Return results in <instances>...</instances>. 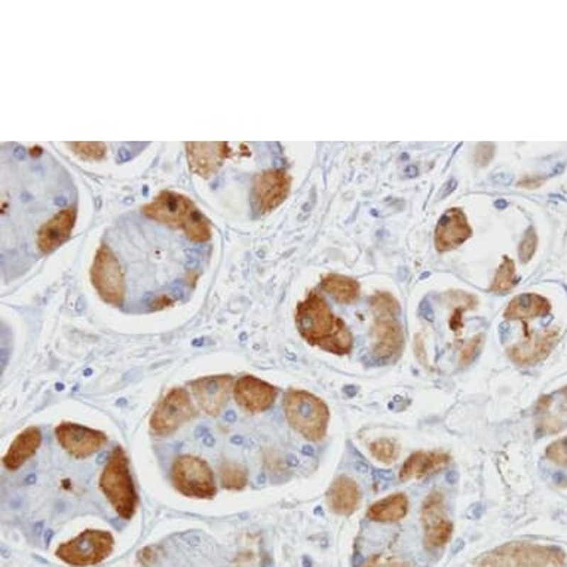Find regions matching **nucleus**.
<instances>
[{"instance_id": "obj_1", "label": "nucleus", "mask_w": 567, "mask_h": 567, "mask_svg": "<svg viewBox=\"0 0 567 567\" xmlns=\"http://www.w3.org/2000/svg\"><path fill=\"white\" fill-rule=\"evenodd\" d=\"M296 326L309 345L334 355H348L353 348V337L346 324L336 316L316 291H311L296 311Z\"/></svg>"}, {"instance_id": "obj_2", "label": "nucleus", "mask_w": 567, "mask_h": 567, "mask_svg": "<svg viewBox=\"0 0 567 567\" xmlns=\"http://www.w3.org/2000/svg\"><path fill=\"white\" fill-rule=\"evenodd\" d=\"M144 216L180 229L195 242H207L211 238V223L190 198L182 193L165 190L148 205L143 207Z\"/></svg>"}, {"instance_id": "obj_3", "label": "nucleus", "mask_w": 567, "mask_h": 567, "mask_svg": "<svg viewBox=\"0 0 567 567\" xmlns=\"http://www.w3.org/2000/svg\"><path fill=\"white\" fill-rule=\"evenodd\" d=\"M100 490L111 508L123 520H131L138 508V493L129 471L128 456L122 447H115L100 474Z\"/></svg>"}, {"instance_id": "obj_4", "label": "nucleus", "mask_w": 567, "mask_h": 567, "mask_svg": "<svg viewBox=\"0 0 567 567\" xmlns=\"http://www.w3.org/2000/svg\"><path fill=\"white\" fill-rule=\"evenodd\" d=\"M284 413L290 426L303 439L321 441L327 435L330 409L319 397L303 390H288L284 395Z\"/></svg>"}, {"instance_id": "obj_5", "label": "nucleus", "mask_w": 567, "mask_h": 567, "mask_svg": "<svg viewBox=\"0 0 567 567\" xmlns=\"http://www.w3.org/2000/svg\"><path fill=\"white\" fill-rule=\"evenodd\" d=\"M475 564L477 567H566L567 557L557 546L511 542L483 554Z\"/></svg>"}, {"instance_id": "obj_6", "label": "nucleus", "mask_w": 567, "mask_h": 567, "mask_svg": "<svg viewBox=\"0 0 567 567\" xmlns=\"http://www.w3.org/2000/svg\"><path fill=\"white\" fill-rule=\"evenodd\" d=\"M115 549V538L109 530L87 529L73 539L62 542L55 556L73 567H89L107 560Z\"/></svg>"}, {"instance_id": "obj_7", "label": "nucleus", "mask_w": 567, "mask_h": 567, "mask_svg": "<svg viewBox=\"0 0 567 567\" xmlns=\"http://www.w3.org/2000/svg\"><path fill=\"white\" fill-rule=\"evenodd\" d=\"M171 478L177 492L186 497L213 499L217 493L211 466L197 456H178L171 466Z\"/></svg>"}, {"instance_id": "obj_8", "label": "nucleus", "mask_w": 567, "mask_h": 567, "mask_svg": "<svg viewBox=\"0 0 567 567\" xmlns=\"http://www.w3.org/2000/svg\"><path fill=\"white\" fill-rule=\"evenodd\" d=\"M91 282L100 297L111 304L122 306L125 299V275L122 266L107 246H101L91 266Z\"/></svg>"}, {"instance_id": "obj_9", "label": "nucleus", "mask_w": 567, "mask_h": 567, "mask_svg": "<svg viewBox=\"0 0 567 567\" xmlns=\"http://www.w3.org/2000/svg\"><path fill=\"white\" fill-rule=\"evenodd\" d=\"M197 416L190 395L183 387H174L159 401L152 417L150 429L158 436H168Z\"/></svg>"}, {"instance_id": "obj_10", "label": "nucleus", "mask_w": 567, "mask_h": 567, "mask_svg": "<svg viewBox=\"0 0 567 567\" xmlns=\"http://www.w3.org/2000/svg\"><path fill=\"white\" fill-rule=\"evenodd\" d=\"M58 444L75 459H87L101 450L107 443V435L103 431L92 429L73 422H61L55 428Z\"/></svg>"}, {"instance_id": "obj_11", "label": "nucleus", "mask_w": 567, "mask_h": 567, "mask_svg": "<svg viewBox=\"0 0 567 567\" xmlns=\"http://www.w3.org/2000/svg\"><path fill=\"white\" fill-rule=\"evenodd\" d=\"M422 524L425 532V545L428 549L446 546L453 534V524L446 514L444 495L439 490L431 492L422 504Z\"/></svg>"}, {"instance_id": "obj_12", "label": "nucleus", "mask_w": 567, "mask_h": 567, "mask_svg": "<svg viewBox=\"0 0 567 567\" xmlns=\"http://www.w3.org/2000/svg\"><path fill=\"white\" fill-rule=\"evenodd\" d=\"M291 178L280 170L265 171L254 178L251 204L255 213H269L280 207L290 192Z\"/></svg>"}, {"instance_id": "obj_13", "label": "nucleus", "mask_w": 567, "mask_h": 567, "mask_svg": "<svg viewBox=\"0 0 567 567\" xmlns=\"http://www.w3.org/2000/svg\"><path fill=\"white\" fill-rule=\"evenodd\" d=\"M193 397L197 398L199 407L208 416H219L235 387L233 378L229 375H217V376H205L189 383Z\"/></svg>"}, {"instance_id": "obj_14", "label": "nucleus", "mask_w": 567, "mask_h": 567, "mask_svg": "<svg viewBox=\"0 0 567 567\" xmlns=\"http://www.w3.org/2000/svg\"><path fill=\"white\" fill-rule=\"evenodd\" d=\"M235 401L248 413H262L273 406L277 401L278 390L266 380L251 375H246L235 382Z\"/></svg>"}, {"instance_id": "obj_15", "label": "nucleus", "mask_w": 567, "mask_h": 567, "mask_svg": "<svg viewBox=\"0 0 567 567\" xmlns=\"http://www.w3.org/2000/svg\"><path fill=\"white\" fill-rule=\"evenodd\" d=\"M186 155L190 170L202 178L213 177L223 162L232 155L231 144L226 141L187 143Z\"/></svg>"}, {"instance_id": "obj_16", "label": "nucleus", "mask_w": 567, "mask_h": 567, "mask_svg": "<svg viewBox=\"0 0 567 567\" xmlns=\"http://www.w3.org/2000/svg\"><path fill=\"white\" fill-rule=\"evenodd\" d=\"M398 315H375L373 326V355L380 361L394 360L404 346V331Z\"/></svg>"}, {"instance_id": "obj_17", "label": "nucleus", "mask_w": 567, "mask_h": 567, "mask_svg": "<svg viewBox=\"0 0 567 567\" xmlns=\"http://www.w3.org/2000/svg\"><path fill=\"white\" fill-rule=\"evenodd\" d=\"M76 221V208L70 207L61 209L51 220H48L38 233V247L42 253L50 254L66 242Z\"/></svg>"}, {"instance_id": "obj_18", "label": "nucleus", "mask_w": 567, "mask_h": 567, "mask_svg": "<svg viewBox=\"0 0 567 567\" xmlns=\"http://www.w3.org/2000/svg\"><path fill=\"white\" fill-rule=\"evenodd\" d=\"M473 235V229L469 228L462 209L453 208L447 211L435 231V247L439 251H447L456 248L458 246Z\"/></svg>"}, {"instance_id": "obj_19", "label": "nucleus", "mask_w": 567, "mask_h": 567, "mask_svg": "<svg viewBox=\"0 0 567 567\" xmlns=\"http://www.w3.org/2000/svg\"><path fill=\"white\" fill-rule=\"evenodd\" d=\"M557 343V333L556 331H545L541 334H533L523 342L514 345L508 349L510 358L517 365H533L544 358H546L548 353L553 351L554 345Z\"/></svg>"}, {"instance_id": "obj_20", "label": "nucleus", "mask_w": 567, "mask_h": 567, "mask_svg": "<svg viewBox=\"0 0 567 567\" xmlns=\"http://www.w3.org/2000/svg\"><path fill=\"white\" fill-rule=\"evenodd\" d=\"M42 444V432L36 426H30L15 436L2 458L4 466L13 473L20 469L27 461L33 458Z\"/></svg>"}, {"instance_id": "obj_21", "label": "nucleus", "mask_w": 567, "mask_h": 567, "mask_svg": "<svg viewBox=\"0 0 567 567\" xmlns=\"http://www.w3.org/2000/svg\"><path fill=\"white\" fill-rule=\"evenodd\" d=\"M448 463H450V456L447 453L416 451L412 456L407 458L406 462H404L400 471V480L410 481V480L424 478L441 471V469L446 468Z\"/></svg>"}, {"instance_id": "obj_22", "label": "nucleus", "mask_w": 567, "mask_h": 567, "mask_svg": "<svg viewBox=\"0 0 567 567\" xmlns=\"http://www.w3.org/2000/svg\"><path fill=\"white\" fill-rule=\"evenodd\" d=\"M361 500L358 484L348 475L337 477L327 493V504L337 515H351L356 511Z\"/></svg>"}, {"instance_id": "obj_23", "label": "nucleus", "mask_w": 567, "mask_h": 567, "mask_svg": "<svg viewBox=\"0 0 567 567\" xmlns=\"http://www.w3.org/2000/svg\"><path fill=\"white\" fill-rule=\"evenodd\" d=\"M409 512V499L404 493H394L375 502L367 512L371 522L397 523Z\"/></svg>"}, {"instance_id": "obj_24", "label": "nucleus", "mask_w": 567, "mask_h": 567, "mask_svg": "<svg viewBox=\"0 0 567 567\" xmlns=\"http://www.w3.org/2000/svg\"><path fill=\"white\" fill-rule=\"evenodd\" d=\"M549 312V303L539 294L524 293L512 299L505 311V318L512 319H530L544 316Z\"/></svg>"}, {"instance_id": "obj_25", "label": "nucleus", "mask_w": 567, "mask_h": 567, "mask_svg": "<svg viewBox=\"0 0 567 567\" xmlns=\"http://www.w3.org/2000/svg\"><path fill=\"white\" fill-rule=\"evenodd\" d=\"M321 285L338 303H352L360 294L358 282L342 275H327L322 278Z\"/></svg>"}, {"instance_id": "obj_26", "label": "nucleus", "mask_w": 567, "mask_h": 567, "mask_svg": "<svg viewBox=\"0 0 567 567\" xmlns=\"http://www.w3.org/2000/svg\"><path fill=\"white\" fill-rule=\"evenodd\" d=\"M220 480L226 490H242L248 484V473L239 463L224 462L220 466Z\"/></svg>"}, {"instance_id": "obj_27", "label": "nucleus", "mask_w": 567, "mask_h": 567, "mask_svg": "<svg viewBox=\"0 0 567 567\" xmlns=\"http://www.w3.org/2000/svg\"><path fill=\"white\" fill-rule=\"evenodd\" d=\"M371 456L382 463H392L400 455V446L395 440L379 439L368 444Z\"/></svg>"}, {"instance_id": "obj_28", "label": "nucleus", "mask_w": 567, "mask_h": 567, "mask_svg": "<svg viewBox=\"0 0 567 567\" xmlns=\"http://www.w3.org/2000/svg\"><path fill=\"white\" fill-rule=\"evenodd\" d=\"M514 277H515L514 262L510 260L508 257H505L495 275V280L492 282V291H496V293H505V291H508L514 285Z\"/></svg>"}, {"instance_id": "obj_29", "label": "nucleus", "mask_w": 567, "mask_h": 567, "mask_svg": "<svg viewBox=\"0 0 567 567\" xmlns=\"http://www.w3.org/2000/svg\"><path fill=\"white\" fill-rule=\"evenodd\" d=\"M373 314L375 315H398L400 314V303L398 300L390 293H379L373 296L370 300Z\"/></svg>"}, {"instance_id": "obj_30", "label": "nucleus", "mask_w": 567, "mask_h": 567, "mask_svg": "<svg viewBox=\"0 0 567 567\" xmlns=\"http://www.w3.org/2000/svg\"><path fill=\"white\" fill-rule=\"evenodd\" d=\"M69 148L82 159L99 160L106 155L104 143L87 141V143H69Z\"/></svg>"}, {"instance_id": "obj_31", "label": "nucleus", "mask_w": 567, "mask_h": 567, "mask_svg": "<svg viewBox=\"0 0 567 567\" xmlns=\"http://www.w3.org/2000/svg\"><path fill=\"white\" fill-rule=\"evenodd\" d=\"M360 567H412L410 563L395 556L375 554L370 556Z\"/></svg>"}, {"instance_id": "obj_32", "label": "nucleus", "mask_w": 567, "mask_h": 567, "mask_svg": "<svg viewBox=\"0 0 567 567\" xmlns=\"http://www.w3.org/2000/svg\"><path fill=\"white\" fill-rule=\"evenodd\" d=\"M545 456L551 462H554L556 465L567 466V436H564V439H560L554 443H551L546 447Z\"/></svg>"}, {"instance_id": "obj_33", "label": "nucleus", "mask_w": 567, "mask_h": 567, "mask_svg": "<svg viewBox=\"0 0 567 567\" xmlns=\"http://www.w3.org/2000/svg\"><path fill=\"white\" fill-rule=\"evenodd\" d=\"M483 340H484V336H483V334H478V336H475L474 338L469 340V342L463 346V349H462V352H461V360H459V364H461L462 367L469 365V364H471V363L475 360V356L478 355V352H480V349H481Z\"/></svg>"}, {"instance_id": "obj_34", "label": "nucleus", "mask_w": 567, "mask_h": 567, "mask_svg": "<svg viewBox=\"0 0 567 567\" xmlns=\"http://www.w3.org/2000/svg\"><path fill=\"white\" fill-rule=\"evenodd\" d=\"M534 247H536V236H534L533 231H529L526 238L523 239L520 246V257L523 262H529L530 257L534 253Z\"/></svg>"}, {"instance_id": "obj_35", "label": "nucleus", "mask_w": 567, "mask_h": 567, "mask_svg": "<svg viewBox=\"0 0 567 567\" xmlns=\"http://www.w3.org/2000/svg\"><path fill=\"white\" fill-rule=\"evenodd\" d=\"M561 392H563V394H564V397H566V398H567V387H564V390H563V391H561Z\"/></svg>"}]
</instances>
